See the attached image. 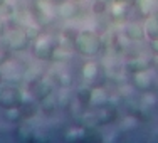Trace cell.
<instances>
[{
	"label": "cell",
	"mask_w": 158,
	"mask_h": 143,
	"mask_svg": "<svg viewBox=\"0 0 158 143\" xmlns=\"http://www.w3.org/2000/svg\"><path fill=\"white\" fill-rule=\"evenodd\" d=\"M73 49L84 57H96L103 49V39L96 31L82 29L73 37Z\"/></svg>",
	"instance_id": "obj_1"
},
{
	"label": "cell",
	"mask_w": 158,
	"mask_h": 143,
	"mask_svg": "<svg viewBox=\"0 0 158 143\" xmlns=\"http://www.w3.org/2000/svg\"><path fill=\"white\" fill-rule=\"evenodd\" d=\"M56 46L57 44H56L54 37L47 36V34H39L31 44L34 56L37 59H40V61H46V62L52 61V54H54Z\"/></svg>",
	"instance_id": "obj_2"
},
{
	"label": "cell",
	"mask_w": 158,
	"mask_h": 143,
	"mask_svg": "<svg viewBox=\"0 0 158 143\" xmlns=\"http://www.w3.org/2000/svg\"><path fill=\"white\" fill-rule=\"evenodd\" d=\"M24 91L19 89L14 84L0 86V108L2 110H10V108H19L25 103Z\"/></svg>",
	"instance_id": "obj_3"
},
{
	"label": "cell",
	"mask_w": 158,
	"mask_h": 143,
	"mask_svg": "<svg viewBox=\"0 0 158 143\" xmlns=\"http://www.w3.org/2000/svg\"><path fill=\"white\" fill-rule=\"evenodd\" d=\"M3 44L7 46L10 52H22L27 51L31 47L32 40L29 39V36L25 34L22 29H12L10 32L5 31V36H3Z\"/></svg>",
	"instance_id": "obj_4"
},
{
	"label": "cell",
	"mask_w": 158,
	"mask_h": 143,
	"mask_svg": "<svg viewBox=\"0 0 158 143\" xmlns=\"http://www.w3.org/2000/svg\"><path fill=\"white\" fill-rule=\"evenodd\" d=\"M133 74V86L140 91L146 93V91H152L155 88V82H156V78H155V73L152 69H141V71H136V73H131Z\"/></svg>",
	"instance_id": "obj_5"
},
{
	"label": "cell",
	"mask_w": 158,
	"mask_h": 143,
	"mask_svg": "<svg viewBox=\"0 0 158 143\" xmlns=\"http://www.w3.org/2000/svg\"><path fill=\"white\" fill-rule=\"evenodd\" d=\"M29 88H31L29 91H31V95L34 96L35 101H44L52 95V81L47 79V78H35Z\"/></svg>",
	"instance_id": "obj_6"
},
{
	"label": "cell",
	"mask_w": 158,
	"mask_h": 143,
	"mask_svg": "<svg viewBox=\"0 0 158 143\" xmlns=\"http://www.w3.org/2000/svg\"><path fill=\"white\" fill-rule=\"evenodd\" d=\"M56 14L64 20H74V19L81 15V9H79V3L71 2V0H64L62 3L56 5Z\"/></svg>",
	"instance_id": "obj_7"
},
{
	"label": "cell",
	"mask_w": 158,
	"mask_h": 143,
	"mask_svg": "<svg viewBox=\"0 0 158 143\" xmlns=\"http://www.w3.org/2000/svg\"><path fill=\"white\" fill-rule=\"evenodd\" d=\"M116 120V111L106 106H101V108H94V113H93V121H94L96 126H104V125H110Z\"/></svg>",
	"instance_id": "obj_8"
},
{
	"label": "cell",
	"mask_w": 158,
	"mask_h": 143,
	"mask_svg": "<svg viewBox=\"0 0 158 143\" xmlns=\"http://www.w3.org/2000/svg\"><path fill=\"white\" fill-rule=\"evenodd\" d=\"M123 36L131 42H143L146 39L145 27H143V24H138V22H128L123 27Z\"/></svg>",
	"instance_id": "obj_9"
},
{
	"label": "cell",
	"mask_w": 158,
	"mask_h": 143,
	"mask_svg": "<svg viewBox=\"0 0 158 143\" xmlns=\"http://www.w3.org/2000/svg\"><path fill=\"white\" fill-rule=\"evenodd\" d=\"M108 103H110V95H108V91H106L104 86H94V88H91L89 101H88L89 106L101 108V106H106Z\"/></svg>",
	"instance_id": "obj_10"
},
{
	"label": "cell",
	"mask_w": 158,
	"mask_h": 143,
	"mask_svg": "<svg viewBox=\"0 0 158 143\" xmlns=\"http://www.w3.org/2000/svg\"><path fill=\"white\" fill-rule=\"evenodd\" d=\"M145 36L148 40H158V14H150L145 17L143 22Z\"/></svg>",
	"instance_id": "obj_11"
},
{
	"label": "cell",
	"mask_w": 158,
	"mask_h": 143,
	"mask_svg": "<svg viewBox=\"0 0 158 143\" xmlns=\"http://www.w3.org/2000/svg\"><path fill=\"white\" fill-rule=\"evenodd\" d=\"M81 76L84 81H94L99 76V64L94 61H88L81 66Z\"/></svg>",
	"instance_id": "obj_12"
},
{
	"label": "cell",
	"mask_w": 158,
	"mask_h": 143,
	"mask_svg": "<svg viewBox=\"0 0 158 143\" xmlns=\"http://www.w3.org/2000/svg\"><path fill=\"white\" fill-rule=\"evenodd\" d=\"M111 15L113 19H116V20H125L128 17V14H130L131 10V5H128V3H123V2H116V0H113L111 3Z\"/></svg>",
	"instance_id": "obj_13"
},
{
	"label": "cell",
	"mask_w": 158,
	"mask_h": 143,
	"mask_svg": "<svg viewBox=\"0 0 158 143\" xmlns=\"http://www.w3.org/2000/svg\"><path fill=\"white\" fill-rule=\"evenodd\" d=\"M126 67H128L130 73H136V71H141V69H148L150 61L146 57H133L130 62L126 64Z\"/></svg>",
	"instance_id": "obj_14"
},
{
	"label": "cell",
	"mask_w": 158,
	"mask_h": 143,
	"mask_svg": "<svg viewBox=\"0 0 158 143\" xmlns=\"http://www.w3.org/2000/svg\"><path fill=\"white\" fill-rule=\"evenodd\" d=\"M3 111H5V120H7V121H10V123H20L22 120L25 118L22 106L10 108V110H3Z\"/></svg>",
	"instance_id": "obj_15"
},
{
	"label": "cell",
	"mask_w": 158,
	"mask_h": 143,
	"mask_svg": "<svg viewBox=\"0 0 158 143\" xmlns=\"http://www.w3.org/2000/svg\"><path fill=\"white\" fill-rule=\"evenodd\" d=\"M17 138L20 141H32L34 140L32 128H29V126H19L17 128Z\"/></svg>",
	"instance_id": "obj_16"
},
{
	"label": "cell",
	"mask_w": 158,
	"mask_h": 143,
	"mask_svg": "<svg viewBox=\"0 0 158 143\" xmlns=\"http://www.w3.org/2000/svg\"><path fill=\"white\" fill-rule=\"evenodd\" d=\"M67 57H69V51L61 47V46H56L54 54H52V62H62V61H66Z\"/></svg>",
	"instance_id": "obj_17"
},
{
	"label": "cell",
	"mask_w": 158,
	"mask_h": 143,
	"mask_svg": "<svg viewBox=\"0 0 158 143\" xmlns=\"http://www.w3.org/2000/svg\"><path fill=\"white\" fill-rule=\"evenodd\" d=\"M22 31H24V32L29 36V39L34 40V39H35V37L40 34V27H39L37 24H25L24 27H22Z\"/></svg>",
	"instance_id": "obj_18"
},
{
	"label": "cell",
	"mask_w": 158,
	"mask_h": 143,
	"mask_svg": "<svg viewBox=\"0 0 158 143\" xmlns=\"http://www.w3.org/2000/svg\"><path fill=\"white\" fill-rule=\"evenodd\" d=\"M56 82H57L59 86H61V88H71V86H73V82H74V79L73 78L69 76V74H61V76H56Z\"/></svg>",
	"instance_id": "obj_19"
},
{
	"label": "cell",
	"mask_w": 158,
	"mask_h": 143,
	"mask_svg": "<svg viewBox=\"0 0 158 143\" xmlns=\"http://www.w3.org/2000/svg\"><path fill=\"white\" fill-rule=\"evenodd\" d=\"M89 93H91V88H88V86H82V88L77 91V99L81 101L82 104H88V101H89Z\"/></svg>",
	"instance_id": "obj_20"
},
{
	"label": "cell",
	"mask_w": 158,
	"mask_h": 143,
	"mask_svg": "<svg viewBox=\"0 0 158 143\" xmlns=\"http://www.w3.org/2000/svg\"><path fill=\"white\" fill-rule=\"evenodd\" d=\"M106 9H108L106 0H96V2L93 3V10H94L96 14H103V12H106Z\"/></svg>",
	"instance_id": "obj_21"
},
{
	"label": "cell",
	"mask_w": 158,
	"mask_h": 143,
	"mask_svg": "<svg viewBox=\"0 0 158 143\" xmlns=\"http://www.w3.org/2000/svg\"><path fill=\"white\" fill-rule=\"evenodd\" d=\"M9 49H7V46L3 44V40H2V47H0V66H2L3 62H7V59H9Z\"/></svg>",
	"instance_id": "obj_22"
},
{
	"label": "cell",
	"mask_w": 158,
	"mask_h": 143,
	"mask_svg": "<svg viewBox=\"0 0 158 143\" xmlns=\"http://www.w3.org/2000/svg\"><path fill=\"white\" fill-rule=\"evenodd\" d=\"M3 36H5V22H3L2 17H0V40L3 39Z\"/></svg>",
	"instance_id": "obj_23"
},
{
	"label": "cell",
	"mask_w": 158,
	"mask_h": 143,
	"mask_svg": "<svg viewBox=\"0 0 158 143\" xmlns=\"http://www.w3.org/2000/svg\"><path fill=\"white\" fill-rule=\"evenodd\" d=\"M150 46H152L153 52H155V54H158V40H150Z\"/></svg>",
	"instance_id": "obj_24"
},
{
	"label": "cell",
	"mask_w": 158,
	"mask_h": 143,
	"mask_svg": "<svg viewBox=\"0 0 158 143\" xmlns=\"http://www.w3.org/2000/svg\"><path fill=\"white\" fill-rule=\"evenodd\" d=\"M116 2H123V3H128V5H135L136 0H116Z\"/></svg>",
	"instance_id": "obj_25"
},
{
	"label": "cell",
	"mask_w": 158,
	"mask_h": 143,
	"mask_svg": "<svg viewBox=\"0 0 158 143\" xmlns=\"http://www.w3.org/2000/svg\"><path fill=\"white\" fill-rule=\"evenodd\" d=\"M5 2H7V0H0V9H2V5H3Z\"/></svg>",
	"instance_id": "obj_26"
},
{
	"label": "cell",
	"mask_w": 158,
	"mask_h": 143,
	"mask_svg": "<svg viewBox=\"0 0 158 143\" xmlns=\"http://www.w3.org/2000/svg\"><path fill=\"white\" fill-rule=\"evenodd\" d=\"M71 2H76V3H81L82 0H71Z\"/></svg>",
	"instance_id": "obj_27"
},
{
	"label": "cell",
	"mask_w": 158,
	"mask_h": 143,
	"mask_svg": "<svg viewBox=\"0 0 158 143\" xmlns=\"http://www.w3.org/2000/svg\"><path fill=\"white\" fill-rule=\"evenodd\" d=\"M0 86H2V84H0Z\"/></svg>",
	"instance_id": "obj_28"
}]
</instances>
